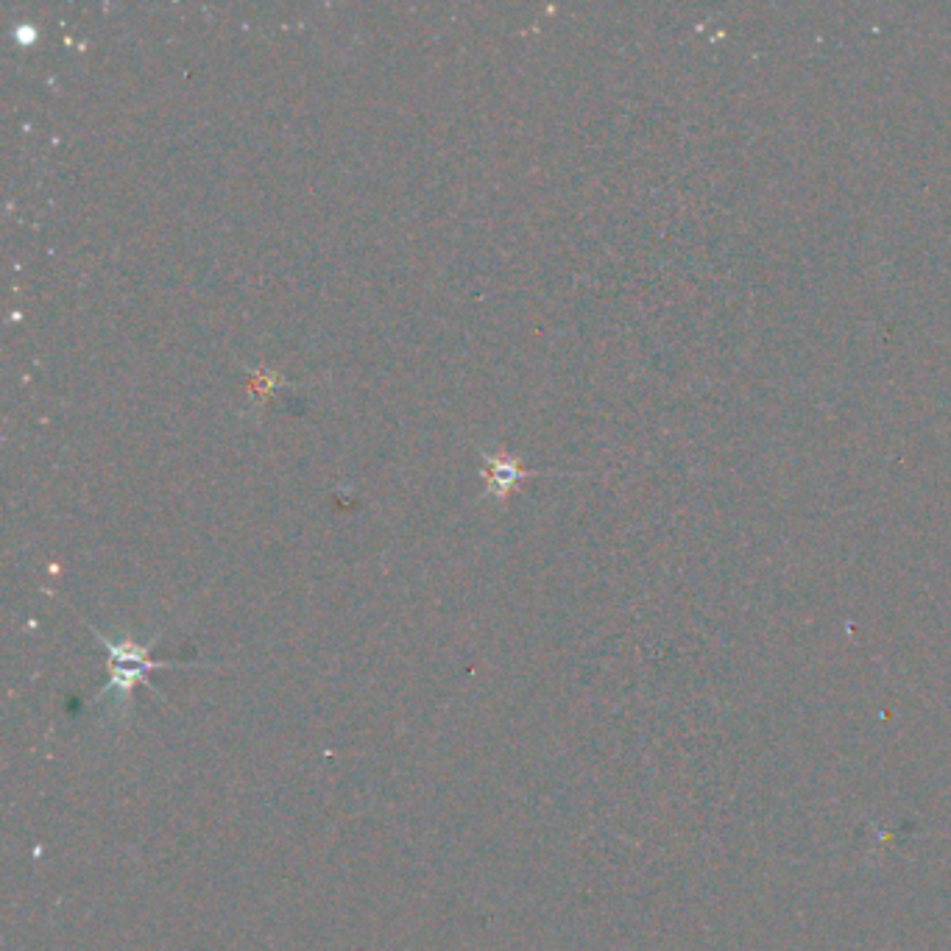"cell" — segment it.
Instances as JSON below:
<instances>
[{
	"label": "cell",
	"instance_id": "1",
	"mask_svg": "<svg viewBox=\"0 0 951 951\" xmlns=\"http://www.w3.org/2000/svg\"><path fill=\"white\" fill-rule=\"evenodd\" d=\"M101 644L106 648V656H110V684H106L104 692L117 695V698H129L135 692L137 684H148V673L162 667H173L176 662H160V658L151 656V648L148 644L137 642H110L104 633H99Z\"/></svg>",
	"mask_w": 951,
	"mask_h": 951
},
{
	"label": "cell",
	"instance_id": "2",
	"mask_svg": "<svg viewBox=\"0 0 951 951\" xmlns=\"http://www.w3.org/2000/svg\"><path fill=\"white\" fill-rule=\"evenodd\" d=\"M483 458H485V480H489V494L494 500L508 497L511 489H516V483L530 474L528 469L522 467V460L514 458V455H503V452L491 455L483 449Z\"/></svg>",
	"mask_w": 951,
	"mask_h": 951
}]
</instances>
